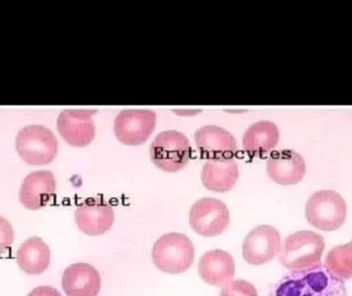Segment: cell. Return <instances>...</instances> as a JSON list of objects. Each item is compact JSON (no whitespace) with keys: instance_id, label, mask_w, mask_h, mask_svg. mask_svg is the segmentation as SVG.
<instances>
[{"instance_id":"cell-18","label":"cell","mask_w":352,"mask_h":296,"mask_svg":"<svg viewBox=\"0 0 352 296\" xmlns=\"http://www.w3.org/2000/svg\"><path fill=\"white\" fill-rule=\"evenodd\" d=\"M16 260L25 274L41 275L51 264V249L41 238L31 237L19 247Z\"/></svg>"},{"instance_id":"cell-2","label":"cell","mask_w":352,"mask_h":296,"mask_svg":"<svg viewBox=\"0 0 352 296\" xmlns=\"http://www.w3.org/2000/svg\"><path fill=\"white\" fill-rule=\"evenodd\" d=\"M326 249L324 239L312 231H299L285 238L278 254L279 262L289 271L308 270L322 264Z\"/></svg>"},{"instance_id":"cell-13","label":"cell","mask_w":352,"mask_h":296,"mask_svg":"<svg viewBox=\"0 0 352 296\" xmlns=\"http://www.w3.org/2000/svg\"><path fill=\"white\" fill-rule=\"evenodd\" d=\"M305 173V161L300 153L291 149L273 153L267 163L269 178L280 185H295L302 181Z\"/></svg>"},{"instance_id":"cell-4","label":"cell","mask_w":352,"mask_h":296,"mask_svg":"<svg viewBox=\"0 0 352 296\" xmlns=\"http://www.w3.org/2000/svg\"><path fill=\"white\" fill-rule=\"evenodd\" d=\"M308 223L322 231H335L344 225L347 206L340 194L331 190L314 192L306 203Z\"/></svg>"},{"instance_id":"cell-22","label":"cell","mask_w":352,"mask_h":296,"mask_svg":"<svg viewBox=\"0 0 352 296\" xmlns=\"http://www.w3.org/2000/svg\"><path fill=\"white\" fill-rule=\"evenodd\" d=\"M14 231L8 219L0 216V256L8 251L14 243Z\"/></svg>"},{"instance_id":"cell-10","label":"cell","mask_w":352,"mask_h":296,"mask_svg":"<svg viewBox=\"0 0 352 296\" xmlns=\"http://www.w3.org/2000/svg\"><path fill=\"white\" fill-rule=\"evenodd\" d=\"M92 109H65L57 119V130L69 146L85 148L95 138Z\"/></svg>"},{"instance_id":"cell-20","label":"cell","mask_w":352,"mask_h":296,"mask_svg":"<svg viewBox=\"0 0 352 296\" xmlns=\"http://www.w3.org/2000/svg\"><path fill=\"white\" fill-rule=\"evenodd\" d=\"M324 266L342 281L352 278V240L349 243L332 248L327 254Z\"/></svg>"},{"instance_id":"cell-5","label":"cell","mask_w":352,"mask_h":296,"mask_svg":"<svg viewBox=\"0 0 352 296\" xmlns=\"http://www.w3.org/2000/svg\"><path fill=\"white\" fill-rule=\"evenodd\" d=\"M16 149L19 157L27 165H47L57 157V138L45 126H27L16 136Z\"/></svg>"},{"instance_id":"cell-17","label":"cell","mask_w":352,"mask_h":296,"mask_svg":"<svg viewBox=\"0 0 352 296\" xmlns=\"http://www.w3.org/2000/svg\"><path fill=\"white\" fill-rule=\"evenodd\" d=\"M238 178V163L233 157L207 159L201 173L203 185L215 192H229L237 183Z\"/></svg>"},{"instance_id":"cell-23","label":"cell","mask_w":352,"mask_h":296,"mask_svg":"<svg viewBox=\"0 0 352 296\" xmlns=\"http://www.w3.org/2000/svg\"><path fill=\"white\" fill-rule=\"evenodd\" d=\"M27 296H62V295L54 287L39 286L31 291Z\"/></svg>"},{"instance_id":"cell-9","label":"cell","mask_w":352,"mask_h":296,"mask_svg":"<svg viewBox=\"0 0 352 296\" xmlns=\"http://www.w3.org/2000/svg\"><path fill=\"white\" fill-rule=\"evenodd\" d=\"M281 236L271 225H260L252 229L244 239L242 256L250 266H263L278 256Z\"/></svg>"},{"instance_id":"cell-19","label":"cell","mask_w":352,"mask_h":296,"mask_svg":"<svg viewBox=\"0 0 352 296\" xmlns=\"http://www.w3.org/2000/svg\"><path fill=\"white\" fill-rule=\"evenodd\" d=\"M279 141V130L272 122L262 121L246 130L243 148L252 157H264L271 152Z\"/></svg>"},{"instance_id":"cell-11","label":"cell","mask_w":352,"mask_h":296,"mask_svg":"<svg viewBox=\"0 0 352 296\" xmlns=\"http://www.w3.org/2000/svg\"><path fill=\"white\" fill-rule=\"evenodd\" d=\"M74 220L82 234L97 237L111 231L115 221V211L103 198H91L78 205Z\"/></svg>"},{"instance_id":"cell-16","label":"cell","mask_w":352,"mask_h":296,"mask_svg":"<svg viewBox=\"0 0 352 296\" xmlns=\"http://www.w3.org/2000/svg\"><path fill=\"white\" fill-rule=\"evenodd\" d=\"M197 148L207 159L232 157L237 148L235 137L217 126H205L195 134Z\"/></svg>"},{"instance_id":"cell-15","label":"cell","mask_w":352,"mask_h":296,"mask_svg":"<svg viewBox=\"0 0 352 296\" xmlns=\"http://www.w3.org/2000/svg\"><path fill=\"white\" fill-rule=\"evenodd\" d=\"M101 285L98 271L86 262L72 264L62 275V288L66 296H98Z\"/></svg>"},{"instance_id":"cell-8","label":"cell","mask_w":352,"mask_h":296,"mask_svg":"<svg viewBox=\"0 0 352 296\" xmlns=\"http://www.w3.org/2000/svg\"><path fill=\"white\" fill-rule=\"evenodd\" d=\"M157 115L148 109H126L116 117L115 134L126 146H140L148 139L155 127Z\"/></svg>"},{"instance_id":"cell-6","label":"cell","mask_w":352,"mask_h":296,"mask_svg":"<svg viewBox=\"0 0 352 296\" xmlns=\"http://www.w3.org/2000/svg\"><path fill=\"white\" fill-rule=\"evenodd\" d=\"M150 155L157 168L167 173H176L188 165L192 148L186 136L171 130L162 132L155 138L151 144Z\"/></svg>"},{"instance_id":"cell-1","label":"cell","mask_w":352,"mask_h":296,"mask_svg":"<svg viewBox=\"0 0 352 296\" xmlns=\"http://www.w3.org/2000/svg\"><path fill=\"white\" fill-rule=\"evenodd\" d=\"M268 296H349L344 281L333 276L322 264L291 271L271 288Z\"/></svg>"},{"instance_id":"cell-14","label":"cell","mask_w":352,"mask_h":296,"mask_svg":"<svg viewBox=\"0 0 352 296\" xmlns=\"http://www.w3.org/2000/svg\"><path fill=\"white\" fill-rule=\"evenodd\" d=\"M198 272L199 276L205 283L223 288L235 276V260L225 250H209L201 256Z\"/></svg>"},{"instance_id":"cell-7","label":"cell","mask_w":352,"mask_h":296,"mask_svg":"<svg viewBox=\"0 0 352 296\" xmlns=\"http://www.w3.org/2000/svg\"><path fill=\"white\" fill-rule=\"evenodd\" d=\"M230 212L227 205L217 198H203L190 210V225L203 237H217L227 229Z\"/></svg>"},{"instance_id":"cell-3","label":"cell","mask_w":352,"mask_h":296,"mask_svg":"<svg viewBox=\"0 0 352 296\" xmlns=\"http://www.w3.org/2000/svg\"><path fill=\"white\" fill-rule=\"evenodd\" d=\"M153 262L165 274H184L194 264L195 247L186 235L166 234L157 240L152 250Z\"/></svg>"},{"instance_id":"cell-21","label":"cell","mask_w":352,"mask_h":296,"mask_svg":"<svg viewBox=\"0 0 352 296\" xmlns=\"http://www.w3.org/2000/svg\"><path fill=\"white\" fill-rule=\"evenodd\" d=\"M219 296H258L254 284L248 281L232 280L221 289Z\"/></svg>"},{"instance_id":"cell-12","label":"cell","mask_w":352,"mask_h":296,"mask_svg":"<svg viewBox=\"0 0 352 296\" xmlns=\"http://www.w3.org/2000/svg\"><path fill=\"white\" fill-rule=\"evenodd\" d=\"M57 182L51 171L41 170L27 175L21 184L19 200L27 210L37 211L47 206L54 198Z\"/></svg>"}]
</instances>
